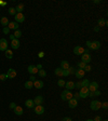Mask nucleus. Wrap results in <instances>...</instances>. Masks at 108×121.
Listing matches in <instances>:
<instances>
[{"mask_svg": "<svg viewBox=\"0 0 108 121\" xmlns=\"http://www.w3.org/2000/svg\"><path fill=\"white\" fill-rule=\"evenodd\" d=\"M60 98L63 99V101H66L68 102L70 98H73V93H71L69 90H64L60 94Z\"/></svg>", "mask_w": 108, "mask_h": 121, "instance_id": "1", "label": "nucleus"}, {"mask_svg": "<svg viewBox=\"0 0 108 121\" xmlns=\"http://www.w3.org/2000/svg\"><path fill=\"white\" fill-rule=\"evenodd\" d=\"M65 88H66V90L71 91L73 89H75V82L73 81H67V82H65Z\"/></svg>", "mask_w": 108, "mask_h": 121, "instance_id": "16", "label": "nucleus"}, {"mask_svg": "<svg viewBox=\"0 0 108 121\" xmlns=\"http://www.w3.org/2000/svg\"><path fill=\"white\" fill-rule=\"evenodd\" d=\"M8 12H9V14H10V15H15V14H16L15 8H10V9L8 10Z\"/></svg>", "mask_w": 108, "mask_h": 121, "instance_id": "34", "label": "nucleus"}, {"mask_svg": "<svg viewBox=\"0 0 108 121\" xmlns=\"http://www.w3.org/2000/svg\"><path fill=\"white\" fill-rule=\"evenodd\" d=\"M7 79H8L7 73H1V75H0V80L1 81H4V80H7Z\"/></svg>", "mask_w": 108, "mask_h": 121, "instance_id": "37", "label": "nucleus"}, {"mask_svg": "<svg viewBox=\"0 0 108 121\" xmlns=\"http://www.w3.org/2000/svg\"><path fill=\"white\" fill-rule=\"evenodd\" d=\"M93 121H102V117H99V116H96L95 118L93 119Z\"/></svg>", "mask_w": 108, "mask_h": 121, "instance_id": "45", "label": "nucleus"}, {"mask_svg": "<svg viewBox=\"0 0 108 121\" xmlns=\"http://www.w3.org/2000/svg\"><path fill=\"white\" fill-rule=\"evenodd\" d=\"M34 111H35V113H37V115H43V113H44V107H43L42 105H36L35 107H34Z\"/></svg>", "mask_w": 108, "mask_h": 121, "instance_id": "7", "label": "nucleus"}, {"mask_svg": "<svg viewBox=\"0 0 108 121\" xmlns=\"http://www.w3.org/2000/svg\"><path fill=\"white\" fill-rule=\"evenodd\" d=\"M86 121H93V119H88V120H86Z\"/></svg>", "mask_w": 108, "mask_h": 121, "instance_id": "55", "label": "nucleus"}, {"mask_svg": "<svg viewBox=\"0 0 108 121\" xmlns=\"http://www.w3.org/2000/svg\"><path fill=\"white\" fill-rule=\"evenodd\" d=\"M94 31H96V33H98V31H99V27H98V26H96V27H94Z\"/></svg>", "mask_w": 108, "mask_h": 121, "instance_id": "50", "label": "nucleus"}, {"mask_svg": "<svg viewBox=\"0 0 108 121\" xmlns=\"http://www.w3.org/2000/svg\"><path fill=\"white\" fill-rule=\"evenodd\" d=\"M15 16V21L14 22H16L18 24V23H23L24 21H25V16H24V14L23 13H16V14L14 15Z\"/></svg>", "mask_w": 108, "mask_h": 121, "instance_id": "9", "label": "nucleus"}, {"mask_svg": "<svg viewBox=\"0 0 108 121\" xmlns=\"http://www.w3.org/2000/svg\"><path fill=\"white\" fill-rule=\"evenodd\" d=\"M88 89H89V91H90V92H95V91L98 90V83L96 82V81L90 82V84H89Z\"/></svg>", "mask_w": 108, "mask_h": 121, "instance_id": "8", "label": "nucleus"}, {"mask_svg": "<svg viewBox=\"0 0 108 121\" xmlns=\"http://www.w3.org/2000/svg\"><path fill=\"white\" fill-rule=\"evenodd\" d=\"M102 121H108V120H102Z\"/></svg>", "mask_w": 108, "mask_h": 121, "instance_id": "56", "label": "nucleus"}, {"mask_svg": "<svg viewBox=\"0 0 108 121\" xmlns=\"http://www.w3.org/2000/svg\"><path fill=\"white\" fill-rule=\"evenodd\" d=\"M84 70H83V69H77V70H76V73H75V75H76V77H77V78L78 79H81V78H83V77H84Z\"/></svg>", "mask_w": 108, "mask_h": 121, "instance_id": "18", "label": "nucleus"}, {"mask_svg": "<svg viewBox=\"0 0 108 121\" xmlns=\"http://www.w3.org/2000/svg\"><path fill=\"white\" fill-rule=\"evenodd\" d=\"M54 73H55V76H57V77H62V73H63V69L62 68H56L55 70H54Z\"/></svg>", "mask_w": 108, "mask_h": 121, "instance_id": "28", "label": "nucleus"}, {"mask_svg": "<svg viewBox=\"0 0 108 121\" xmlns=\"http://www.w3.org/2000/svg\"><path fill=\"white\" fill-rule=\"evenodd\" d=\"M86 63H83V62H79V63L77 64V66H78L79 69H83V68L86 67Z\"/></svg>", "mask_w": 108, "mask_h": 121, "instance_id": "35", "label": "nucleus"}, {"mask_svg": "<svg viewBox=\"0 0 108 121\" xmlns=\"http://www.w3.org/2000/svg\"><path fill=\"white\" fill-rule=\"evenodd\" d=\"M97 24H98V27H103V26H107V21L104 20V18H99L97 21Z\"/></svg>", "mask_w": 108, "mask_h": 121, "instance_id": "25", "label": "nucleus"}, {"mask_svg": "<svg viewBox=\"0 0 108 121\" xmlns=\"http://www.w3.org/2000/svg\"><path fill=\"white\" fill-rule=\"evenodd\" d=\"M25 106L27 108H34L35 107V104H34V101L33 99H27L25 102Z\"/></svg>", "mask_w": 108, "mask_h": 121, "instance_id": "23", "label": "nucleus"}, {"mask_svg": "<svg viewBox=\"0 0 108 121\" xmlns=\"http://www.w3.org/2000/svg\"><path fill=\"white\" fill-rule=\"evenodd\" d=\"M13 110H14V112H15V115H16V116H22L23 112H24L22 107H21V106H17V105L15 106V108L13 109Z\"/></svg>", "mask_w": 108, "mask_h": 121, "instance_id": "19", "label": "nucleus"}, {"mask_svg": "<svg viewBox=\"0 0 108 121\" xmlns=\"http://www.w3.org/2000/svg\"><path fill=\"white\" fill-rule=\"evenodd\" d=\"M102 43L99 42V41L95 40V41H91V44H90V48H89V50H98V49L101 48Z\"/></svg>", "mask_w": 108, "mask_h": 121, "instance_id": "5", "label": "nucleus"}, {"mask_svg": "<svg viewBox=\"0 0 108 121\" xmlns=\"http://www.w3.org/2000/svg\"><path fill=\"white\" fill-rule=\"evenodd\" d=\"M34 86L36 89H42L43 88V82L41 80H35L34 81Z\"/></svg>", "mask_w": 108, "mask_h": 121, "instance_id": "20", "label": "nucleus"}, {"mask_svg": "<svg viewBox=\"0 0 108 121\" xmlns=\"http://www.w3.org/2000/svg\"><path fill=\"white\" fill-rule=\"evenodd\" d=\"M91 60H92V57H91V54H90V53H83L82 55H81V62L86 63V65L90 63Z\"/></svg>", "mask_w": 108, "mask_h": 121, "instance_id": "4", "label": "nucleus"}, {"mask_svg": "<svg viewBox=\"0 0 108 121\" xmlns=\"http://www.w3.org/2000/svg\"><path fill=\"white\" fill-rule=\"evenodd\" d=\"M23 10H24V4H23V3H20V4H17L16 7H15V11H16V13H22Z\"/></svg>", "mask_w": 108, "mask_h": 121, "instance_id": "26", "label": "nucleus"}, {"mask_svg": "<svg viewBox=\"0 0 108 121\" xmlns=\"http://www.w3.org/2000/svg\"><path fill=\"white\" fill-rule=\"evenodd\" d=\"M10 39H11V40H13V39H15V38H14V36H13V35H10Z\"/></svg>", "mask_w": 108, "mask_h": 121, "instance_id": "53", "label": "nucleus"}, {"mask_svg": "<svg viewBox=\"0 0 108 121\" xmlns=\"http://www.w3.org/2000/svg\"><path fill=\"white\" fill-rule=\"evenodd\" d=\"M86 47H88V48H90V44H91V41H86Z\"/></svg>", "mask_w": 108, "mask_h": 121, "instance_id": "51", "label": "nucleus"}, {"mask_svg": "<svg viewBox=\"0 0 108 121\" xmlns=\"http://www.w3.org/2000/svg\"><path fill=\"white\" fill-rule=\"evenodd\" d=\"M68 106H69V108H76L77 106H78V101L75 99V98H70L69 101H68Z\"/></svg>", "mask_w": 108, "mask_h": 121, "instance_id": "11", "label": "nucleus"}, {"mask_svg": "<svg viewBox=\"0 0 108 121\" xmlns=\"http://www.w3.org/2000/svg\"><path fill=\"white\" fill-rule=\"evenodd\" d=\"M89 84H90V81L88 79H84L81 81V86H89Z\"/></svg>", "mask_w": 108, "mask_h": 121, "instance_id": "32", "label": "nucleus"}, {"mask_svg": "<svg viewBox=\"0 0 108 121\" xmlns=\"http://www.w3.org/2000/svg\"><path fill=\"white\" fill-rule=\"evenodd\" d=\"M93 2H94V3H96V4H97V3H99V2H101V1H99V0H94Z\"/></svg>", "mask_w": 108, "mask_h": 121, "instance_id": "52", "label": "nucleus"}, {"mask_svg": "<svg viewBox=\"0 0 108 121\" xmlns=\"http://www.w3.org/2000/svg\"><path fill=\"white\" fill-rule=\"evenodd\" d=\"M14 38L15 39H18V38H21V36H22V31H21L20 29H17V30H14Z\"/></svg>", "mask_w": 108, "mask_h": 121, "instance_id": "29", "label": "nucleus"}, {"mask_svg": "<svg viewBox=\"0 0 108 121\" xmlns=\"http://www.w3.org/2000/svg\"><path fill=\"white\" fill-rule=\"evenodd\" d=\"M27 70L30 75H33V76L35 75V73H38V69H37V67H36V65H29L27 68Z\"/></svg>", "mask_w": 108, "mask_h": 121, "instance_id": "13", "label": "nucleus"}, {"mask_svg": "<svg viewBox=\"0 0 108 121\" xmlns=\"http://www.w3.org/2000/svg\"><path fill=\"white\" fill-rule=\"evenodd\" d=\"M102 107H103L104 109H107V107H108V103H107V102H104V103H102Z\"/></svg>", "mask_w": 108, "mask_h": 121, "instance_id": "43", "label": "nucleus"}, {"mask_svg": "<svg viewBox=\"0 0 108 121\" xmlns=\"http://www.w3.org/2000/svg\"><path fill=\"white\" fill-rule=\"evenodd\" d=\"M90 52V50H89V49H84V53H89Z\"/></svg>", "mask_w": 108, "mask_h": 121, "instance_id": "54", "label": "nucleus"}, {"mask_svg": "<svg viewBox=\"0 0 108 121\" xmlns=\"http://www.w3.org/2000/svg\"><path fill=\"white\" fill-rule=\"evenodd\" d=\"M69 67H70V65H69V63H68L67 60H62V62H60V68H62L63 70L68 69Z\"/></svg>", "mask_w": 108, "mask_h": 121, "instance_id": "21", "label": "nucleus"}, {"mask_svg": "<svg viewBox=\"0 0 108 121\" xmlns=\"http://www.w3.org/2000/svg\"><path fill=\"white\" fill-rule=\"evenodd\" d=\"M73 97L75 98V99H77V101H78L79 98H80V95H79V93H78V92H76L75 94H73Z\"/></svg>", "mask_w": 108, "mask_h": 121, "instance_id": "41", "label": "nucleus"}, {"mask_svg": "<svg viewBox=\"0 0 108 121\" xmlns=\"http://www.w3.org/2000/svg\"><path fill=\"white\" fill-rule=\"evenodd\" d=\"M90 108L92 109V110H98V109L102 108V103L99 101H97V99H95V101H92L90 104Z\"/></svg>", "mask_w": 108, "mask_h": 121, "instance_id": "2", "label": "nucleus"}, {"mask_svg": "<svg viewBox=\"0 0 108 121\" xmlns=\"http://www.w3.org/2000/svg\"><path fill=\"white\" fill-rule=\"evenodd\" d=\"M4 54H5V56H7V58H12L13 57V52L11 50H7L4 52Z\"/></svg>", "mask_w": 108, "mask_h": 121, "instance_id": "30", "label": "nucleus"}, {"mask_svg": "<svg viewBox=\"0 0 108 121\" xmlns=\"http://www.w3.org/2000/svg\"><path fill=\"white\" fill-rule=\"evenodd\" d=\"M35 80H37V79H36V77H35V76L30 75V77H29V81H31V82H34V81H35Z\"/></svg>", "mask_w": 108, "mask_h": 121, "instance_id": "44", "label": "nucleus"}, {"mask_svg": "<svg viewBox=\"0 0 108 121\" xmlns=\"http://www.w3.org/2000/svg\"><path fill=\"white\" fill-rule=\"evenodd\" d=\"M7 76H8V78L9 79L15 78V77H16V70L13 69V68H10V69L8 70V73H7Z\"/></svg>", "mask_w": 108, "mask_h": 121, "instance_id": "12", "label": "nucleus"}, {"mask_svg": "<svg viewBox=\"0 0 108 121\" xmlns=\"http://www.w3.org/2000/svg\"><path fill=\"white\" fill-rule=\"evenodd\" d=\"M38 56H39V57H43V56H44V53H43V52H40L39 54H38Z\"/></svg>", "mask_w": 108, "mask_h": 121, "instance_id": "49", "label": "nucleus"}, {"mask_svg": "<svg viewBox=\"0 0 108 121\" xmlns=\"http://www.w3.org/2000/svg\"><path fill=\"white\" fill-rule=\"evenodd\" d=\"M2 31H3V34H5V35H8V34L10 33V29H9V28H8V27H3V30H2Z\"/></svg>", "mask_w": 108, "mask_h": 121, "instance_id": "42", "label": "nucleus"}, {"mask_svg": "<svg viewBox=\"0 0 108 121\" xmlns=\"http://www.w3.org/2000/svg\"><path fill=\"white\" fill-rule=\"evenodd\" d=\"M62 121H73V120H71V118H69V117H65V118L62 119Z\"/></svg>", "mask_w": 108, "mask_h": 121, "instance_id": "46", "label": "nucleus"}, {"mask_svg": "<svg viewBox=\"0 0 108 121\" xmlns=\"http://www.w3.org/2000/svg\"><path fill=\"white\" fill-rule=\"evenodd\" d=\"M73 53H75L76 55H82L83 53H84V49L82 47H80V45H77V47L73 48Z\"/></svg>", "mask_w": 108, "mask_h": 121, "instance_id": "10", "label": "nucleus"}, {"mask_svg": "<svg viewBox=\"0 0 108 121\" xmlns=\"http://www.w3.org/2000/svg\"><path fill=\"white\" fill-rule=\"evenodd\" d=\"M38 75L40 76L41 78H43V77L47 76V71H45L44 69H39V70H38Z\"/></svg>", "mask_w": 108, "mask_h": 121, "instance_id": "31", "label": "nucleus"}, {"mask_svg": "<svg viewBox=\"0 0 108 121\" xmlns=\"http://www.w3.org/2000/svg\"><path fill=\"white\" fill-rule=\"evenodd\" d=\"M36 67H37L38 70H39V69H42V65H41V64H38V65L36 66Z\"/></svg>", "mask_w": 108, "mask_h": 121, "instance_id": "48", "label": "nucleus"}, {"mask_svg": "<svg viewBox=\"0 0 108 121\" xmlns=\"http://www.w3.org/2000/svg\"><path fill=\"white\" fill-rule=\"evenodd\" d=\"M81 88H82V86H81V81H78V82L75 83V89H79V90H80Z\"/></svg>", "mask_w": 108, "mask_h": 121, "instance_id": "39", "label": "nucleus"}, {"mask_svg": "<svg viewBox=\"0 0 108 121\" xmlns=\"http://www.w3.org/2000/svg\"><path fill=\"white\" fill-rule=\"evenodd\" d=\"M68 71H69V75H75V73H76V68L75 67H69L68 68Z\"/></svg>", "mask_w": 108, "mask_h": 121, "instance_id": "36", "label": "nucleus"}, {"mask_svg": "<svg viewBox=\"0 0 108 121\" xmlns=\"http://www.w3.org/2000/svg\"><path fill=\"white\" fill-rule=\"evenodd\" d=\"M91 69H92V67H91L90 65H86V67L83 68L84 73H89V71H91Z\"/></svg>", "mask_w": 108, "mask_h": 121, "instance_id": "38", "label": "nucleus"}, {"mask_svg": "<svg viewBox=\"0 0 108 121\" xmlns=\"http://www.w3.org/2000/svg\"><path fill=\"white\" fill-rule=\"evenodd\" d=\"M43 103V97L41 95H37L35 97V99H34V104L36 105H41V104Z\"/></svg>", "mask_w": 108, "mask_h": 121, "instance_id": "15", "label": "nucleus"}, {"mask_svg": "<svg viewBox=\"0 0 108 121\" xmlns=\"http://www.w3.org/2000/svg\"><path fill=\"white\" fill-rule=\"evenodd\" d=\"M101 95V91L99 90H97V91H95V92H89V96L88 97H95V96H99Z\"/></svg>", "mask_w": 108, "mask_h": 121, "instance_id": "24", "label": "nucleus"}, {"mask_svg": "<svg viewBox=\"0 0 108 121\" xmlns=\"http://www.w3.org/2000/svg\"><path fill=\"white\" fill-rule=\"evenodd\" d=\"M8 47H9V43H8V41L5 40V39H0V51H3V52H5V51L8 50Z\"/></svg>", "mask_w": 108, "mask_h": 121, "instance_id": "6", "label": "nucleus"}, {"mask_svg": "<svg viewBox=\"0 0 108 121\" xmlns=\"http://www.w3.org/2000/svg\"><path fill=\"white\" fill-rule=\"evenodd\" d=\"M20 40L18 39H13V40H11V48L12 49H18L20 48Z\"/></svg>", "mask_w": 108, "mask_h": 121, "instance_id": "14", "label": "nucleus"}, {"mask_svg": "<svg viewBox=\"0 0 108 121\" xmlns=\"http://www.w3.org/2000/svg\"><path fill=\"white\" fill-rule=\"evenodd\" d=\"M65 82L66 81L64 80V79H60V80L57 81V86H65Z\"/></svg>", "mask_w": 108, "mask_h": 121, "instance_id": "33", "label": "nucleus"}, {"mask_svg": "<svg viewBox=\"0 0 108 121\" xmlns=\"http://www.w3.org/2000/svg\"><path fill=\"white\" fill-rule=\"evenodd\" d=\"M89 92H90V91H89L88 86H82L78 93H79V95H80V98H86L89 96Z\"/></svg>", "mask_w": 108, "mask_h": 121, "instance_id": "3", "label": "nucleus"}, {"mask_svg": "<svg viewBox=\"0 0 108 121\" xmlns=\"http://www.w3.org/2000/svg\"><path fill=\"white\" fill-rule=\"evenodd\" d=\"M24 86H25L26 89H28V90H29V89H33V86H34V82H31V81H26L25 82V84H24Z\"/></svg>", "mask_w": 108, "mask_h": 121, "instance_id": "27", "label": "nucleus"}, {"mask_svg": "<svg viewBox=\"0 0 108 121\" xmlns=\"http://www.w3.org/2000/svg\"><path fill=\"white\" fill-rule=\"evenodd\" d=\"M0 23H1V25L4 26V27H7L8 25H9V18L7 17V16H3V17H1V20H0Z\"/></svg>", "mask_w": 108, "mask_h": 121, "instance_id": "22", "label": "nucleus"}, {"mask_svg": "<svg viewBox=\"0 0 108 121\" xmlns=\"http://www.w3.org/2000/svg\"><path fill=\"white\" fill-rule=\"evenodd\" d=\"M67 76H69V71H68V69H65V70H63L62 77H67Z\"/></svg>", "mask_w": 108, "mask_h": 121, "instance_id": "40", "label": "nucleus"}, {"mask_svg": "<svg viewBox=\"0 0 108 121\" xmlns=\"http://www.w3.org/2000/svg\"><path fill=\"white\" fill-rule=\"evenodd\" d=\"M18 27H20V26H18V24L16 22H10L9 23V25H8V28H9V29H14V30H17L18 29Z\"/></svg>", "mask_w": 108, "mask_h": 121, "instance_id": "17", "label": "nucleus"}, {"mask_svg": "<svg viewBox=\"0 0 108 121\" xmlns=\"http://www.w3.org/2000/svg\"><path fill=\"white\" fill-rule=\"evenodd\" d=\"M15 106H16V105H15V103H13V102H12V103L10 104V108H11V109H14Z\"/></svg>", "mask_w": 108, "mask_h": 121, "instance_id": "47", "label": "nucleus"}]
</instances>
